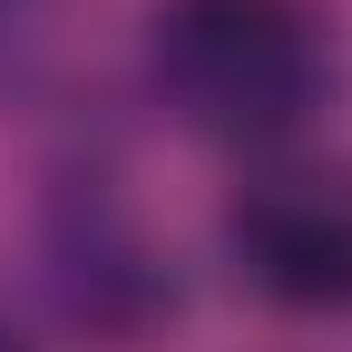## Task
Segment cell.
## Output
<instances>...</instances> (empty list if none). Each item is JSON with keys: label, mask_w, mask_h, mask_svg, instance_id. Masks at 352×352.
<instances>
[{"label": "cell", "mask_w": 352, "mask_h": 352, "mask_svg": "<svg viewBox=\"0 0 352 352\" xmlns=\"http://www.w3.org/2000/svg\"><path fill=\"white\" fill-rule=\"evenodd\" d=\"M0 352H30V342H20V333H10V323H0Z\"/></svg>", "instance_id": "obj_3"}, {"label": "cell", "mask_w": 352, "mask_h": 352, "mask_svg": "<svg viewBox=\"0 0 352 352\" xmlns=\"http://www.w3.org/2000/svg\"><path fill=\"white\" fill-rule=\"evenodd\" d=\"M157 98L226 147H284L333 98V20L314 0H157Z\"/></svg>", "instance_id": "obj_1"}, {"label": "cell", "mask_w": 352, "mask_h": 352, "mask_svg": "<svg viewBox=\"0 0 352 352\" xmlns=\"http://www.w3.org/2000/svg\"><path fill=\"white\" fill-rule=\"evenodd\" d=\"M235 274L284 314H342L352 303V176L333 166H254L226 206Z\"/></svg>", "instance_id": "obj_2"}]
</instances>
